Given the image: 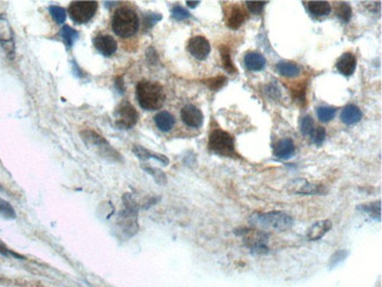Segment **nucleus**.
I'll use <instances>...</instances> for the list:
<instances>
[{
  "instance_id": "nucleus-4",
  "label": "nucleus",
  "mask_w": 382,
  "mask_h": 287,
  "mask_svg": "<svg viewBox=\"0 0 382 287\" xmlns=\"http://www.w3.org/2000/svg\"><path fill=\"white\" fill-rule=\"evenodd\" d=\"M252 222L258 226L271 228L275 231H286L294 224L293 217L281 211L267 212V213H259L252 217Z\"/></svg>"
},
{
  "instance_id": "nucleus-12",
  "label": "nucleus",
  "mask_w": 382,
  "mask_h": 287,
  "mask_svg": "<svg viewBox=\"0 0 382 287\" xmlns=\"http://www.w3.org/2000/svg\"><path fill=\"white\" fill-rule=\"evenodd\" d=\"M189 52L197 60H205L209 56L210 45L205 37L196 35L189 41Z\"/></svg>"
},
{
  "instance_id": "nucleus-32",
  "label": "nucleus",
  "mask_w": 382,
  "mask_h": 287,
  "mask_svg": "<svg viewBox=\"0 0 382 287\" xmlns=\"http://www.w3.org/2000/svg\"><path fill=\"white\" fill-rule=\"evenodd\" d=\"M0 217L5 219H15L14 208L12 207L9 202L1 198H0Z\"/></svg>"
},
{
  "instance_id": "nucleus-38",
  "label": "nucleus",
  "mask_w": 382,
  "mask_h": 287,
  "mask_svg": "<svg viewBox=\"0 0 382 287\" xmlns=\"http://www.w3.org/2000/svg\"><path fill=\"white\" fill-rule=\"evenodd\" d=\"M266 4H267L266 1H246L247 8L253 14H261Z\"/></svg>"
},
{
  "instance_id": "nucleus-23",
  "label": "nucleus",
  "mask_w": 382,
  "mask_h": 287,
  "mask_svg": "<svg viewBox=\"0 0 382 287\" xmlns=\"http://www.w3.org/2000/svg\"><path fill=\"white\" fill-rule=\"evenodd\" d=\"M277 71L287 78H295L301 73L300 66L293 61H279L277 64Z\"/></svg>"
},
{
  "instance_id": "nucleus-18",
  "label": "nucleus",
  "mask_w": 382,
  "mask_h": 287,
  "mask_svg": "<svg viewBox=\"0 0 382 287\" xmlns=\"http://www.w3.org/2000/svg\"><path fill=\"white\" fill-rule=\"evenodd\" d=\"M332 226V221L329 220V219L315 222V224L309 228L308 232H307V239L309 241H316L321 239L323 235L331 230Z\"/></svg>"
},
{
  "instance_id": "nucleus-27",
  "label": "nucleus",
  "mask_w": 382,
  "mask_h": 287,
  "mask_svg": "<svg viewBox=\"0 0 382 287\" xmlns=\"http://www.w3.org/2000/svg\"><path fill=\"white\" fill-rule=\"evenodd\" d=\"M60 35L67 47H72L73 44L76 43V40L79 38V33H78L74 28L67 26V25H65L60 30Z\"/></svg>"
},
{
  "instance_id": "nucleus-13",
  "label": "nucleus",
  "mask_w": 382,
  "mask_h": 287,
  "mask_svg": "<svg viewBox=\"0 0 382 287\" xmlns=\"http://www.w3.org/2000/svg\"><path fill=\"white\" fill-rule=\"evenodd\" d=\"M181 119L190 127L199 128L203 124L202 112L194 105H186L181 109Z\"/></svg>"
},
{
  "instance_id": "nucleus-33",
  "label": "nucleus",
  "mask_w": 382,
  "mask_h": 287,
  "mask_svg": "<svg viewBox=\"0 0 382 287\" xmlns=\"http://www.w3.org/2000/svg\"><path fill=\"white\" fill-rule=\"evenodd\" d=\"M205 84L212 91H218V90L222 89V87L227 84V79H226L225 77H216V78L205 80Z\"/></svg>"
},
{
  "instance_id": "nucleus-1",
  "label": "nucleus",
  "mask_w": 382,
  "mask_h": 287,
  "mask_svg": "<svg viewBox=\"0 0 382 287\" xmlns=\"http://www.w3.org/2000/svg\"><path fill=\"white\" fill-rule=\"evenodd\" d=\"M135 96L140 107L146 111L159 109L166 99L163 86L150 80H141L140 83H138Z\"/></svg>"
},
{
  "instance_id": "nucleus-28",
  "label": "nucleus",
  "mask_w": 382,
  "mask_h": 287,
  "mask_svg": "<svg viewBox=\"0 0 382 287\" xmlns=\"http://www.w3.org/2000/svg\"><path fill=\"white\" fill-rule=\"evenodd\" d=\"M336 15L342 22L347 24L352 18V7L347 2H340L336 7Z\"/></svg>"
},
{
  "instance_id": "nucleus-35",
  "label": "nucleus",
  "mask_w": 382,
  "mask_h": 287,
  "mask_svg": "<svg viewBox=\"0 0 382 287\" xmlns=\"http://www.w3.org/2000/svg\"><path fill=\"white\" fill-rule=\"evenodd\" d=\"M310 137H312V143L318 145V146H321V145L323 144V141H325L326 139V130L325 127H318L315 128L312 132V134H310Z\"/></svg>"
},
{
  "instance_id": "nucleus-39",
  "label": "nucleus",
  "mask_w": 382,
  "mask_h": 287,
  "mask_svg": "<svg viewBox=\"0 0 382 287\" xmlns=\"http://www.w3.org/2000/svg\"><path fill=\"white\" fill-rule=\"evenodd\" d=\"M163 19V15L159 13H148L145 15L144 19V25L146 28L153 27L158 21H160Z\"/></svg>"
},
{
  "instance_id": "nucleus-21",
  "label": "nucleus",
  "mask_w": 382,
  "mask_h": 287,
  "mask_svg": "<svg viewBox=\"0 0 382 287\" xmlns=\"http://www.w3.org/2000/svg\"><path fill=\"white\" fill-rule=\"evenodd\" d=\"M362 112L355 105H348L341 112V120L346 125H355L361 120Z\"/></svg>"
},
{
  "instance_id": "nucleus-17",
  "label": "nucleus",
  "mask_w": 382,
  "mask_h": 287,
  "mask_svg": "<svg viewBox=\"0 0 382 287\" xmlns=\"http://www.w3.org/2000/svg\"><path fill=\"white\" fill-rule=\"evenodd\" d=\"M244 64L248 71L257 72V71H261L264 69L265 65H266V59H265V57L261 53L252 51V52L245 54Z\"/></svg>"
},
{
  "instance_id": "nucleus-24",
  "label": "nucleus",
  "mask_w": 382,
  "mask_h": 287,
  "mask_svg": "<svg viewBox=\"0 0 382 287\" xmlns=\"http://www.w3.org/2000/svg\"><path fill=\"white\" fill-rule=\"evenodd\" d=\"M359 211H361L362 213L368 214L372 219L374 220L380 221L381 220V201H373L370 204H364L359 205L357 207Z\"/></svg>"
},
{
  "instance_id": "nucleus-29",
  "label": "nucleus",
  "mask_w": 382,
  "mask_h": 287,
  "mask_svg": "<svg viewBox=\"0 0 382 287\" xmlns=\"http://www.w3.org/2000/svg\"><path fill=\"white\" fill-rule=\"evenodd\" d=\"M48 11H50L51 17L56 20L57 24L63 25L65 20H66V11L60 6H54L52 5L48 7Z\"/></svg>"
},
{
  "instance_id": "nucleus-31",
  "label": "nucleus",
  "mask_w": 382,
  "mask_h": 287,
  "mask_svg": "<svg viewBox=\"0 0 382 287\" xmlns=\"http://www.w3.org/2000/svg\"><path fill=\"white\" fill-rule=\"evenodd\" d=\"M336 114V108L334 107H327V106H322V107L318 108V117L322 122L331 121L334 119Z\"/></svg>"
},
{
  "instance_id": "nucleus-7",
  "label": "nucleus",
  "mask_w": 382,
  "mask_h": 287,
  "mask_svg": "<svg viewBox=\"0 0 382 287\" xmlns=\"http://www.w3.org/2000/svg\"><path fill=\"white\" fill-rule=\"evenodd\" d=\"M98 11L96 1H73L69 7V14L76 24H86Z\"/></svg>"
},
{
  "instance_id": "nucleus-8",
  "label": "nucleus",
  "mask_w": 382,
  "mask_h": 287,
  "mask_svg": "<svg viewBox=\"0 0 382 287\" xmlns=\"http://www.w3.org/2000/svg\"><path fill=\"white\" fill-rule=\"evenodd\" d=\"M114 119L116 127L128 130V128H132L137 124L139 114L137 109L128 101H124L114 111Z\"/></svg>"
},
{
  "instance_id": "nucleus-25",
  "label": "nucleus",
  "mask_w": 382,
  "mask_h": 287,
  "mask_svg": "<svg viewBox=\"0 0 382 287\" xmlns=\"http://www.w3.org/2000/svg\"><path fill=\"white\" fill-rule=\"evenodd\" d=\"M308 9L310 14L314 17H326L331 13L332 8L329 2L327 1H310L308 4Z\"/></svg>"
},
{
  "instance_id": "nucleus-19",
  "label": "nucleus",
  "mask_w": 382,
  "mask_h": 287,
  "mask_svg": "<svg viewBox=\"0 0 382 287\" xmlns=\"http://www.w3.org/2000/svg\"><path fill=\"white\" fill-rule=\"evenodd\" d=\"M133 153L139 158V159H141V160L155 159V160L159 161V163L163 164V165H168V164H170V159H168L166 156H164V154L151 152L150 150H147V148L140 146V145H134Z\"/></svg>"
},
{
  "instance_id": "nucleus-43",
  "label": "nucleus",
  "mask_w": 382,
  "mask_h": 287,
  "mask_svg": "<svg viewBox=\"0 0 382 287\" xmlns=\"http://www.w3.org/2000/svg\"><path fill=\"white\" fill-rule=\"evenodd\" d=\"M0 253L4 254V256H8V254H12L13 252H9V251L6 248L4 245H2L1 243H0Z\"/></svg>"
},
{
  "instance_id": "nucleus-30",
  "label": "nucleus",
  "mask_w": 382,
  "mask_h": 287,
  "mask_svg": "<svg viewBox=\"0 0 382 287\" xmlns=\"http://www.w3.org/2000/svg\"><path fill=\"white\" fill-rule=\"evenodd\" d=\"M142 170L146 171L148 174H151V176L154 178L155 182L159 184V185H165V184L167 183L166 176H165V173L159 169H154V167H151V166H142Z\"/></svg>"
},
{
  "instance_id": "nucleus-44",
  "label": "nucleus",
  "mask_w": 382,
  "mask_h": 287,
  "mask_svg": "<svg viewBox=\"0 0 382 287\" xmlns=\"http://www.w3.org/2000/svg\"><path fill=\"white\" fill-rule=\"evenodd\" d=\"M199 4H200V1H187V5H189L191 8L196 7V6L199 5Z\"/></svg>"
},
{
  "instance_id": "nucleus-40",
  "label": "nucleus",
  "mask_w": 382,
  "mask_h": 287,
  "mask_svg": "<svg viewBox=\"0 0 382 287\" xmlns=\"http://www.w3.org/2000/svg\"><path fill=\"white\" fill-rule=\"evenodd\" d=\"M146 57H147V60L150 61L151 64H157L158 63V53L153 47H150L146 51Z\"/></svg>"
},
{
  "instance_id": "nucleus-10",
  "label": "nucleus",
  "mask_w": 382,
  "mask_h": 287,
  "mask_svg": "<svg viewBox=\"0 0 382 287\" xmlns=\"http://www.w3.org/2000/svg\"><path fill=\"white\" fill-rule=\"evenodd\" d=\"M288 191L294 194H307V195H318L326 194L327 189L322 185L308 183L305 179H295L288 184Z\"/></svg>"
},
{
  "instance_id": "nucleus-42",
  "label": "nucleus",
  "mask_w": 382,
  "mask_h": 287,
  "mask_svg": "<svg viewBox=\"0 0 382 287\" xmlns=\"http://www.w3.org/2000/svg\"><path fill=\"white\" fill-rule=\"evenodd\" d=\"M115 87H116V90H118V92L120 93V95H124V93H125V85H124V80H122L121 77L116 78V80H115Z\"/></svg>"
},
{
  "instance_id": "nucleus-5",
  "label": "nucleus",
  "mask_w": 382,
  "mask_h": 287,
  "mask_svg": "<svg viewBox=\"0 0 382 287\" xmlns=\"http://www.w3.org/2000/svg\"><path fill=\"white\" fill-rule=\"evenodd\" d=\"M80 135H82L83 140L85 141L87 146L96 151L101 157L111 161H121L120 154L116 152L114 148H112L108 141L102 135L92 130H84L80 132Z\"/></svg>"
},
{
  "instance_id": "nucleus-20",
  "label": "nucleus",
  "mask_w": 382,
  "mask_h": 287,
  "mask_svg": "<svg viewBox=\"0 0 382 287\" xmlns=\"http://www.w3.org/2000/svg\"><path fill=\"white\" fill-rule=\"evenodd\" d=\"M246 18H247V14H246L244 9L241 7H238V6H234L228 14L227 26L231 28V30H238V28L242 26Z\"/></svg>"
},
{
  "instance_id": "nucleus-22",
  "label": "nucleus",
  "mask_w": 382,
  "mask_h": 287,
  "mask_svg": "<svg viewBox=\"0 0 382 287\" xmlns=\"http://www.w3.org/2000/svg\"><path fill=\"white\" fill-rule=\"evenodd\" d=\"M154 121L157 127L163 132L171 131L174 127V125H176V119L167 111L159 112V113L154 117Z\"/></svg>"
},
{
  "instance_id": "nucleus-6",
  "label": "nucleus",
  "mask_w": 382,
  "mask_h": 287,
  "mask_svg": "<svg viewBox=\"0 0 382 287\" xmlns=\"http://www.w3.org/2000/svg\"><path fill=\"white\" fill-rule=\"evenodd\" d=\"M208 148L221 157H236L235 141L232 134L222 130H214L209 134Z\"/></svg>"
},
{
  "instance_id": "nucleus-26",
  "label": "nucleus",
  "mask_w": 382,
  "mask_h": 287,
  "mask_svg": "<svg viewBox=\"0 0 382 287\" xmlns=\"http://www.w3.org/2000/svg\"><path fill=\"white\" fill-rule=\"evenodd\" d=\"M220 54H221V60H222V66L223 69L227 71L228 73H236V67L234 66L232 61V57H231V51H229V47L226 46V45H222L220 47Z\"/></svg>"
},
{
  "instance_id": "nucleus-2",
  "label": "nucleus",
  "mask_w": 382,
  "mask_h": 287,
  "mask_svg": "<svg viewBox=\"0 0 382 287\" xmlns=\"http://www.w3.org/2000/svg\"><path fill=\"white\" fill-rule=\"evenodd\" d=\"M140 21L137 12L127 6H122L115 11L112 19V28L116 35L121 38H129L139 30Z\"/></svg>"
},
{
  "instance_id": "nucleus-14",
  "label": "nucleus",
  "mask_w": 382,
  "mask_h": 287,
  "mask_svg": "<svg viewBox=\"0 0 382 287\" xmlns=\"http://www.w3.org/2000/svg\"><path fill=\"white\" fill-rule=\"evenodd\" d=\"M93 45L102 56L111 57L116 52L118 44L115 39L108 34H98L93 39Z\"/></svg>"
},
{
  "instance_id": "nucleus-15",
  "label": "nucleus",
  "mask_w": 382,
  "mask_h": 287,
  "mask_svg": "<svg viewBox=\"0 0 382 287\" xmlns=\"http://www.w3.org/2000/svg\"><path fill=\"white\" fill-rule=\"evenodd\" d=\"M336 70L344 77H351L355 72V70H357V58L349 52L344 53L338 59Z\"/></svg>"
},
{
  "instance_id": "nucleus-37",
  "label": "nucleus",
  "mask_w": 382,
  "mask_h": 287,
  "mask_svg": "<svg viewBox=\"0 0 382 287\" xmlns=\"http://www.w3.org/2000/svg\"><path fill=\"white\" fill-rule=\"evenodd\" d=\"M300 130L302 132V134L305 135L312 134V132L314 131V121L310 115H306V117L302 118V120H301V125H300Z\"/></svg>"
},
{
  "instance_id": "nucleus-3",
  "label": "nucleus",
  "mask_w": 382,
  "mask_h": 287,
  "mask_svg": "<svg viewBox=\"0 0 382 287\" xmlns=\"http://www.w3.org/2000/svg\"><path fill=\"white\" fill-rule=\"evenodd\" d=\"M125 209L120 212L118 218V224L121 231L126 234V237H132L137 233L139 230L138 225V205L133 199L132 194L126 193L124 195Z\"/></svg>"
},
{
  "instance_id": "nucleus-16",
  "label": "nucleus",
  "mask_w": 382,
  "mask_h": 287,
  "mask_svg": "<svg viewBox=\"0 0 382 287\" xmlns=\"http://www.w3.org/2000/svg\"><path fill=\"white\" fill-rule=\"evenodd\" d=\"M294 153H295V146H294V141L289 138L281 139L275 144L274 156L279 159H289L294 156Z\"/></svg>"
},
{
  "instance_id": "nucleus-11",
  "label": "nucleus",
  "mask_w": 382,
  "mask_h": 287,
  "mask_svg": "<svg viewBox=\"0 0 382 287\" xmlns=\"http://www.w3.org/2000/svg\"><path fill=\"white\" fill-rule=\"evenodd\" d=\"M0 44L5 52L13 58L15 51L14 35H13V30L8 19L4 15H0Z\"/></svg>"
},
{
  "instance_id": "nucleus-36",
  "label": "nucleus",
  "mask_w": 382,
  "mask_h": 287,
  "mask_svg": "<svg viewBox=\"0 0 382 287\" xmlns=\"http://www.w3.org/2000/svg\"><path fill=\"white\" fill-rule=\"evenodd\" d=\"M172 18L176 19L178 21H183L186 20V19L191 18L190 12L185 9L184 7H181L180 5H176L172 8Z\"/></svg>"
},
{
  "instance_id": "nucleus-9",
  "label": "nucleus",
  "mask_w": 382,
  "mask_h": 287,
  "mask_svg": "<svg viewBox=\"0 0 382 287\" xmlns=\"http://www.w3.org/2000/svg\"><path fill=\"white\" fill-rule=\"evenodd\" d=\"M236 234L242 235L245 239V243L252 250V253L254 254H267L268 247L266 241L268 239V234L264 232L255 230H244L242 232L236 231Z\"/></svg>"
},
{
  "instance_id": "nucleus-34",
  "label": "nucleus",
  "mask_w": 382,
  "mask_h": 287,
  "mask_svg": "<svg viewBox=\"0 0 382 287\" xmlns=\"http://www.w3.org/2000/svg\"><path fill=\"white\" fill-rule=\"evenodd\" d=\"M347 257H348V251H346V250H340V251H338V252H335L331 257V259H329V264H328L329 269L332 270L333 267L339 265V264L342 263V261H344Z\"/></svg>"
},
{
  "instance_id": "nucleus-41",
  "label": "nucleus",
  "mask_w": 382,
  "mask_h": 287,
  "mask_svg": "<svg viewBox=\"0 0 382 287\" xmlns=\"http://www.w3.org/2000/svg\"><path fill=\"white\" fill-rule=\"evenodd\" d=\"M266 92L268 93V95H270L271 98H273V99H277V98H279V96H280L279 90H278L277 87L273 86V85H268L266 87Z\"/></svg>"
}]
</instances>
